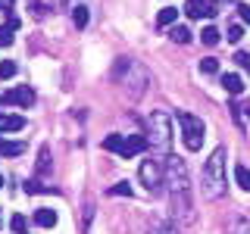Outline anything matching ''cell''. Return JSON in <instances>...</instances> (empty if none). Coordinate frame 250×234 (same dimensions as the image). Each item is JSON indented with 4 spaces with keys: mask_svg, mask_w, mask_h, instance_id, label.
<instances>
[{
    "mask_svg": "<svg viewBox=\"0 0 250 234\" xmlns=\"http://www.w3.org/2000/svg\"><path fill=\"white\" fill-rule=\"evenodd\" d=\"M163 184L169 187V203H172V218L178 225H194V194H191V178L182 156H166V178Z\"/></svg>",
    "mask_w": 250,
    "mask_h": 234,
    "instance_id": "cell-1",
    "label": "cell"
},
{
    "mask_svg": "<svg viewBox=\"0 0 250 234\" xmlns=\"http://www.w3.org/2000/svg\"><path fill=\"white\" fill-rule=\"evenodd\" d=\"M200 187H203V197L209 200H219L225 194V147H216L209 153V159L203 162Z\"/></svg>",
    "mask_w": 250,
    "mask_h": 234,
    "instance_id": "cell-2",
    "label": "cell"
},
{
    "mask_svg": "<svg viewBox=\"0 0 250 234\" xmlns=\"http://www.w3.org/2000/svg\"><path fill=\"white\" fill-rule=\"evenodd\" d=\"M147 147H153L156 153L169 156V147H172V119L163 109H156V113L147 116Z\"/></svg>",
    "mask_w": 250,
    "mask_h": 234,
    "instance_id": "cell-3",
    "label": "cell"
},
{
    "mask_svg": "<svg viewBox=\"0 0 250 234\" xmlns=\"http://www.w3.org/2000/svg\"><path fill=\"white\" fill-rule=\"evenodd\" d=\"M175 119H178V125H182V140H185V147H188V150H200L207 125H203L197 116H191V113H178Z\"/></svg>",
    "mask_w": 250,
    "mask_h": 234,
    "instance_id": "cell-4",
    "label": "cell"
},
{
    "mask_svg": "<svg viewBox=\"0 0 250 234\" xmlns=\"http://www.w3.org/2000/svg\"><path fill=\"white\" fill-rule=\"evenodd\" d=\"M138 178H141V184H144V191L153 197V194H160V187H163L166 166H163L160 159H144V162H141V169H138Z\"/></svg>",
    "mask_w": 250,
    "mask_h": 234,
    "instance_id": "cell-5",
    "label": "cell"
},
{
    "mask_svg": "<svg viewBox=\"0 0 250 234\" xmlns=\"http://www.w3.org/2000/svg\"><path fill=\"white\" fill-rule=\"evenodd\" d=\"M147 150V137L144 135H131V137H125V147H122V159H131V156H138V153H144Z\"/></svg>",
    "mask_w": 250,
    "mask_h": 234,
    "instance_id": "cell-6",
    "label": "cell"
},
{
    "mask_svg": "<svg viewBox=\"0 0 250 234\" xmlns=\"http://www.w3.org/2000/svg\"><path fill=\"white\" fill-rule=\"evenodd\" d=\"M3 103H16V106H31L35 103V91L31 88H13L10 94L3 97Z\"/></svg>",
    "mask_w": 250,
    "mask_h": 234,
    "instance_id": "cell-7",
    "label": "cell"
},
{
    "mask_svg": "<svg viewBox=\"0 0 250 234\" xmlns=\"http://www.w3.org/2000/svg\"><path fill=\"white\" fill-rule=\"evenodd\" d=\"M219 10L216 3H203V0H188V16L191 19H200V16H207V19H213Z\"/></svg>",
    "mask_w": 250,
    "mask_h": 234,
    "instance_id": "cell-8",
    "label": "cell"
},
{
    "mask_svg": "<svg viewBox=\"0 0 250 234\" xmlns=\"http://www.w3.org/2000/svg\"><path fill=\"white\" fill-rule=\"evenodd\" d=\"M222 88L231 94V97H238L241 91H244V81H241V75H234V72H229V75H222Z\"/></svg>",
    "mask_w": 250,
    "mask_h": 234,
    "instance_id": "cell-9",
    "label": "cell"
},
{
    "mask_svg": "<svg viewBox=\"0 0 250 234\" xmlns=\"http://www.w3.org/2000/svg\"><path fill=\"white\" fill-rule=\"evenodd\" d=\"M25 128V119L22 116H0V135L3 131H22Z\"/></svg>",
    "mask_w": 250,
    "mask_h": 234,
    "instance_id": "cell-10",
    "label": "cell"
},
{
    "mask_svg": "<svg viewBox=\"0 0 250 234\" xmlns=\"http://www.w3.org/2000/svg\"><path fill=\"white\" fill-rule=\"evenodd\" d=\"M0 153L3 156H19V153H25V144H22V140H0Z\"/></svg>",
    "mask_w": 250,
    "mask_h": 234,
    "instance_id": "cell-11",
    "label": "cell"
},
{
    "mask_svg": "<svg viewBox=\"0 0 250 234\" xmlns=\"http://www.w3.org/2000/svg\"><path fill=\"white\" fill-rule=\"evenodd\" d=\"M175 19H178V10H175V6H166V10H160V16H156V25H160V28L175 25Z\"/></svg>",
    "mask_w": 250,
    "mask_h": 234,
    "instance_id": "cell-12",
    "label": "cell"
},
{
    "mask_svg": "<svg viewBox=\"0 0 250 234\" xmlns=\"http://www.w3.org/2000/svg\"><path fill=\"white\" fill-rule=\"evenodd\" d=\"M35 222L41 225V228H53V225H57V213H53V209H38Z\"/></svg>",
    "mask_w": 250,
    "mask_h": 234,
    "instance_id": "cell-13",
    "label": "cell"
},
{
    "mask_svg": "<svg viewBox=\"0 0 250 234\" xmlns=\"http://www.w3.org/2000/svg\"><path fill=\"white\" fill-rule=\"evenodd\" d=\"M72 22H75V28L88 25V6H84V3H75L72 6Z\"/></svg>",
    "mask_w": 250,
    "mask_h": 234,
    "instance_id": "cell-14",
    "label": "cell"
},
{
    "mask_svg": "<svg viewBox=\"0 0 250 234\" xmlns=\"http://www.w3.org/2000/svg\"><path fill=\"white\" fill-rule=\"evenodd\" d=\"M234 181L241 191H250V169L247 166H234Z\"/></svg>",
    "mask_w": 250,
    "mask_h": 234,
    "instance_id": "cell-15",
    "label": "cell"
},
{
    "mask_svg": "<svg viewBox=\"0 0 250 234\" xmlns=\"http://www.w3.org/2000/svg\"><path fill=\"white\" fill-rule=\"evenodd\" d=\"M122 147H125V135H109L104 140V150H109V153H122Z\"/></svg>",
    "mask_w": 250,
    "mask_h": 234,
    "instance_id": "cell-16",
    "label": "cell"
},
{
    "mask_svg": "<svg viewBox=\"0 0 250 234\" xmlns=\"http://www.w3.org/2000/svg\"><path fill=\"white\" fill-rule=\"evenodd\" d=\"M229 234H250V218H231Z\"/></svg>",
    "mask_w": 250,
    "mask_h": 234,
    "instance_id": "cell-17",
    "label": "cell"
},
{
    "mask_svg": "<svg viewBox=\"0 0 250 234\" xmlns=\"http://www.w3.org/2000/svg\"><path fill=\"white\" fill-rule=\"evenodd\" d=\"M200 41L207 44V47H216V44H219V28H213V25H207V28L200 31Z\"/></svg>",
    "mask_w": 250,
    "mask_h": 234,
    "instance_id": "cell-18",
    "label": "cell"
},
{
    "mask_svg": "<svg viewBox=\"0 0 250 234\" xmlns=\"http://www.w3.org/2000/svg\"><path fill=\"white\" fill-rule=\"evenodd\" d=\"M50 150H47V147H41V156H38V175H47V172H50Z\"/></svg>",
    "mask_w": 250,
    "mask_h": 234,
    "instance_id": "cell-19",
    "label": "cell"
},
{
    "mask_svg": "<svg viewBox=\"0 0 250 234\" xmlns=\"http://www.w3.org/2000/svg\"><path fill=\"white\" fill-rule=\"evenodd\" d=\"M172 41H178V44H188V41H191V28H185V25H175V28H172Z\"/></svg>",
    "mask_w": 250,
    "mask_h": 234,
    "instance_id": "cell-20",
    "label": "cell"
},
{
    "mask_svg": "<svg viewBox=\"0 0 250 234\" xmlns=\"http://www.w3.org/2000/svg\"><path fill=\"white\" fill-rule=\"evenodd\" d=\"M200 72H203V75H216V72H219V59H213V57L200 59Z\"/></svg>",
    "mask_w": 250,
    "mask_h": 234,
    "instance_id": "cell-21",
    "label": "cell"
},
{
    "mask_svg": "<svg viewBox=\"0 0 250 234\" xmlns=\"http://www.w3.org/2000/svg\"><path fill=\"white\" fill-rule=\"evenodd\" d=\"M109 194H113V197H131V184L128 181H119V184L109 187Z\"/></svg>",
    "mask_w": 250,
    "mask_h": 234,
    "instance_id": "cell-22",
    "label": "cell"
},
{
    "mask_svg": "<svg viewBox=\"0 0 250 234\" xmlns=\"http://www.w3.org/2000/svg\"><path fill=\"white\" fill-rule=\"evenodd\" d=\"M13 75H16V62L3 59V62H0V78H13Z\"/></svg>",
    "mask_w": 250,
    "mask_h": 234,
    "instance_id": "cell-23",
    "label": "cell"
},
{
    "mask_svg": "<svg viewBox=\"0 0 250 234\" xmlns=\"http://www.w3.org/2000/svg\"><path fill=\"white\" fill-rule=\"evenodd\" d=\"M10 225H13V231H16V234H25V215H13V218H10Z\"/></svg>",
    "mask_w": 250,
    "mask_h": 234,
    "instance_id": "cell-24",
    "label": "cell"
},
{
    "mask_svg": "<svg viewBox=\"0 0 250 234\" xmlns=\"http://www.w3.org/2000/svg\"><path fill=\"white\" fill-rule=\"evenodd\" d=\"M10 44H13V28L3 25L0 28V47H10Z\"/></svg>",
    "mask_w": 250,
    "mask_h": 234,
    "instance_id": "cell-25",
    "label": "cell"
},
{
    "mask_svg": "<svg viewBox=\"0 0 250 234\" xmlns=\"http://www.w3.org/2000/svg\"><path fill=\"white\" fill-rule=\"evenodd\" d=\"M225 38H229L231 44H238L241 38H244V28H241V25H231V28H229V35H225Z\"/></svg>",
    "mask_w": 250,
    "mask_h": 234,
    "instance_id": "cell-26",
    "label": "cell"
},
{
    "mask_svg": "<svg viewBox=\"0 0 250 234\" xmlns=\"http://www.w3.org/2000/svg\"><path fill=\"white\" fill-rule=\"evenodd\" d=\"M234 62H238L244 72H250V53H238V57H234Z\"/></svg>",
    "mask_w": 250,
    "mask_h": 234,
    "instance_id": "cell-27",
    "label": "cell"
},
{
    "mask_svg": "<svg viewBox=\"0 0 250 234\" xmlns=\"http://www.w3.org/2000/svg\"><path fill=\"white\" fill-rule=\"evenodd\" d=\"M25 191H28V194H44L47 187H44L41 181H25Z\"/></svg>",
    "mask_w": 250,
    "mask_h": 234,
    "instance_id": "cell-28",
    "label": "cell"
},
{
    "mask_svg": "<svg viewBox=\"0 0 250 234\" xmlns=\"http://www.w3.org/2000/svg\"><path fill=\"white\" fill-rule=\"evenodd\" d=\"M150 234H178L175 228H172V225H153V231Z\"/></svg>",
    "mask_w": 250,
    "mask_h": 234,
    "instance_id": "cell-29",
    "label": "cell"
},
{
    "mask_svg": "<svg viewBox=\"0 0 250 234\" xmlns=\"http://www.w3.org/2000/svg\"><path fill=\"white\" fill-rule=\"evenodd\" d=\"M238 10H241V19H244V22H247V25H250V6H247V3H241V6H238Z\"/></svg>",
    "mask_w": 250,
    "mask_h": 234,
    "instance_id": "cell-30",
    "label": "cell"
},
{
    "mask_svg": "<svg viewBox=\"0 0 250 234\" xmlns=\"http://www.w3.org/2000/svg\"><path fill=\"white\" fill-rule=\"evenodd\" d=\"M0 187H3V175H0Z\"/></svg>",
    "mask_w": 250,
    "mask_h": 234,
    "instance_id": "cell-31",
    "label": "cell"
},
{
    "mask_svg": "<svg viewBox=\"0 0 250 234\" xmlns=\"http://www.w3.org/2000/svg\"><path fill=\"white\" fill-rule=\"evenodd\" d=\"M0 103H3V97H0Z\"/></svg>",
    "mask_w": 250,
    "mask_h": 234,
    "instance_id": "cell-32",
    "label": "cell"
}]
</instances>
